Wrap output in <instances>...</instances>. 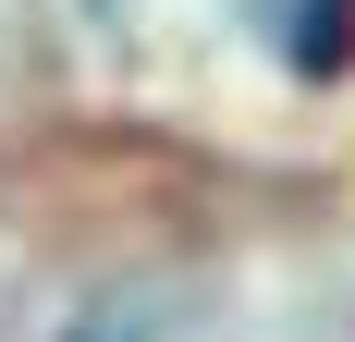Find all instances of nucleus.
<instances>
[{"label":"nucleus","instance_id":"nucleus-1","mask_svg":"<svg viewBox=\"0 0 355 342\" xmlns=\"http://www.w3.org/2000/svg\"><path fill=\"white\" fill-rule=\"evenodd\" d=\"M270 37H282L294 73H343V62H355V0H282Z\"/></svg>","mask_w":355,"mask_h":342}]
</instances>
